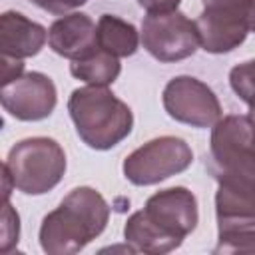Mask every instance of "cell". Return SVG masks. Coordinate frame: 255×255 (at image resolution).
I'll list each match as a JSON object with an SVG mask.
<instances>
[{
	"mask_svg": "<svg viewBox=\"0 0 255 255\" xmlns=\"http://www.w3.org/2000/svg\"><path fill=\"white\" fill-rule=\"evenodd\" d=\"M110 207L92 187L72 189L40 225V245L48 255H74L108 225Z\"/></svg>",
	"mask_w": 255,
	"mask_h": 255,
	"instance_id": "1",
	"label": "cell"
},
{
	"mask_svg": "<svg viewBox=\"0 0 255 255\" xmlns=\"http://www.w3.org/2000/svg\"><path fill=\"white\" fill-rule=\"evenodd\" d=\"M68 112L80 139L92 149H112L133 128L131 110L106 86L74 90L68 100Z\"/></svg>",
	"mask_w": 255,
	"mask_h": 255,
	"instance_id": "2",
	"label": "cell"
},
{
	"mask_svg": "<svg viewBox=\"0 0 255 255\" xmlns=\"http://www.w3.org/2000/svg\"><path fill=\"white\" fill-rule=\"evenodd\" d=\"M205 167L217 183L255 187V124L249 116H225L213 126Z\"/></svg>",
	"mask_w": 255,
	"mask_h": 255,
	"instance_id": "3",
	"label": "cell"
},
{
	"mask_svg": "<svg viewBox=\"0 0 255 255\" xmlns=\"http://www.w3.org/2000/svg\"><path fill=\"white\" fill-rule=\"evenodd\" d=\"M14 189L26 195H42L54 189L66 171V153L52 137H28L18 141L6 161Z\"/></svg>",
	"mask_w": 255,
	"mask_h": 255,
	"instance_id": "4",
	"label": "cell"
},
{
	"mask_svg": "<svg viewBox=\"0 0 255 255\" xmlns=\"http://www.w3.org/2000/svg\"><path fill=\"white\" fill-rule=\"evenodd\" d=\"M193 161L191 147L175 135L155 137L124 159V175L133 185H153L185 171Z\"/></svg>",
	"mask_w": 255,
	"mask_h": 255,
	"instance_id": "5",
	"label": "cell"
},
{
	"mask_svg": "<svg viewBox=\"0 0 255 255\" xmlns=\"http://www.w3.org/2000/svg\"><path fill=\"white\" fill-rule=\"evenodd\" d=\"M141 44L159 62H179L201 46L195 22L183 12H147L141 24Z\"/></svg>",
	"mask_w": 255,
	"mask_h": 255,
	"instance_id": "6",
	"label": "cell"
},
{
	"mask_svg": "<svg viewBox=\"0 0 255 255\" xmlns=\"http://www.w3.org/2000/svg\"><path fill=\"white\" fill-rule=\"evenodd\" d=\"M203 10L195 20L201 48L209 54L235 50L249 34V0H201Z\"/></svg>",
	"mask_w": 255,
	"mask_h": 255,
	"instance_id": "7",
	"label": "cell"
},
{
	"mask_svg": "<svg viewBox=\"0 0 255 255\" xmlns=\"http://www.w3.org/2000/svg\"><path fill=\"white\" fill-rule=\"evenodd\" d=\"M163 108L169 118L193 128H213L221 120V104L213 90L191 76H177L167 82Z\"/></svg>",
	"mask_w": 255,
	"mask_h": 255,
	"instance_id": "8",
	"label": "cell"
},
{
	"mask_svg": "<svg viewBox=\"0 0 255 255\" xmlns=\"http://www.w3.org/2000/svg\"><path fill=\"white\" fill-rule=\"evenodd\" d=\"M141 211L147 221L177 247L199 221L197 199L187 187H169L153 193Z\"/></svg>",
	"mask_w": 255,
	"mask_h": 255,
	"instance_id": "9",
	"label": "cell"
},
{
	"mask_svg": "<svg viewBox=\"0 0 255 255\" xmlns=\"http://www.w3.org/2000/svg\"><path fill=\"white\" fill-rule=\"evenodd\" d=\"M2 108L16 120L38 122L48 118L58 102L54 82L40 72H26L0 88Z\"/></svg>",
	"mask_w": 255,
	"mask_h": 255,
	"instance_id": "10",
	"label": "cell"
},
{
	"mask_svg": "<svg viewBox=\"0 0 255 255\" xmlns=\"http://www.w3.org/2000/svg\"><path fill=\"white\" fill-rule=\"evenodd\" d=\"M48 46L62 58H84L98 48L96 24L82 12L64 14L48 30Z\"/></svg>",
	"mask_w": 255,
	"mask_h": 255,
	"instance_id": "11",
	"label": "cell"
},
{
	"mask_svg": "<svg viewBox=\"0 0 255 255\" xmlns=\"http://www.w3.org/2000/svg\"><path fill=\"white\" fill-rule=\"evenodd\" d=\"M48 40V32L20 12H4L0 16V54L16 60L36 56Z\"/></svg>",
	"mask_w": 255,
	"mask_h": 255,
	"instance_id": "12",
	"label": "cell"
},
{
	"mask_svg": "<svg viewBox=\"0 0 255 255\" xmlns=\"http://www.w3.org/2000/svg\"><path fill=\"white\" fill-rule=\"evenodd\" d=\"M96 34H98V46L114 54L116 58H128L135 54L139 46V34L135 26L112 14L100 16L96 24Z\"/></svg>",
	"mask_w": 255,
	"mask_h": 255,
	"instance_id": "13",
	"label": "cell"
},
{
	"mask_svg": "<svg viewBox=\"0 0 255 255\" xmlns=\"http://www.w3.org/2000/svg\"><path fill=\"white\" fill-rule=\"evenodd\" d=\"M120 72H122L120 60L114 54L102 50L100 46L92 54L72 60L70 64V74L90 86H110L118 80Z\"/></svg>",
	"mask_w": 255,
	"mask_h": 255,
	"instance_id": "14",
	"label": "cell"
},
{
	"mask_svg": "<svg viewBox=\"0 0 255 255\" xmlns=\"http://www.w3.org/2000/svg\"><path fill=\"white\" fill-rule=\"evenodd\" d=\"M124 237L128 243L133 245L135 251H141V253L159 255V253H169V251L177 249V245L173 241H169L163 233H159L147 221L143 211H135L128 217L126 227H124Z\"/></svg>",
	"mask_w": 255,
	"mask_h": 255,
	"instance_id": "15",
	"label": "cell"
},
{
	"mask_svg": "<svg viewBox=\"0 0 255 255\" xmlns=\"http://www.w3.org/2000/svg\"><path fill=\"white\" fill-rule=\"evenodd\" d=\"M229 84L249 108H255V60L237 64L229 72Z\"/></svg>",
	"mask_w": 255,
	"mask_h": 255,
	"instance_id": "16",
	"label": "cell"
},
{
	"mask_svg": "<svg viewBox=\"0 0 255 255\" xmlns=\"http://www.w3.org/2000/svg\"><path fill=\"white\" fill-rule=\"evenodd\" d=\"M20 237V217L8 201L2 203V227H0V253H8L16 247Z\"/></svg>",
	"mask_w": 255,
	"mask_h": 255,
	"instance_id": "17",
	"label": "cell"
},
{
	"mask_svg": "<svg viewBox=\"0 0 255 255\" xmlns=\"http://www.w3.org/2000/svg\"><path fill=\"white\" fill-rule=\"evenodd\" d=\"M32 4H36L42 10H48L52 14H66L82 4H86L88 0H30Z\"/></svg>",
	"mask_w": 255,
	"mask_h": 255,
	"instance_id": "18",
	"label": "cell"
},
{
	"mask_svg": "<svg viewBox=\"0 0 255 255\" xmlns=\"http://www.w3.org/2000/svg\"><path fill=\"white\" fill-rule=\"evenodd\" d=\"M24 72V64L22 60L16 58H8V56H0V76H2V86L10 84L12 80H16L18 76H22Z\"/></svg>",
	"mask_w": 255,
	"mask_h": 255,
	"instance_id": "19",
	"label": "cell"
},
{
	"mask_svg": "<svg viewBox=\"0 0 255 255\" xmlns=\"http://www.w3.org/2000/svg\"><path fill=\"white\" fill-rule=\"evenodd\" d=\"M181 0H137V4L147 12H171L177 10Z\"/></svg>",
	"mask_w": 255,
	"mask_h": 255,
	"instance_id": "20",
	"label": "cell"
},
{
	"mask_svg": "<svg viewBox=\"0 0 255 255\" xmlns=\"http://www.w3.org/2000/svg\"><path fill=\"white\" fill-rule=\"evenodd\" d=\"M12 187H14V181L10 177V171L6 169V165H2V197H4V201H8Z\"/></svg>",
	"mask_w": 255,
	"mask_h": 255,
	"instance_id": "21",
	"label": "cell"
},
{
	"mask_svg": "<svg viewBox=\"0 0 255 255\" xmlns=\"http://www.w3.org/2000/svg\"><path fill=\"white\" fill-rule=\"evenodd\" d=\"M247 24H249V32H255V0H249V6H247Z\"/></svg>",
	"mask_w": 255,
	"mask_h": 255,
	"instance_id": "22",
	"label": "cell"
},
{
	"mask_svg": "<svg viewBox=\"0 0 255 255\" xmlns=\"http://www.w3.org/2000/svg\"><path fill=\"white\" fill-rule=\"evenodd\" d=\"M249 118H251V122L255 124V108H249V114H247Z\"/></svg>",
	"mask_w": 255,
	"mask_h": 255,
	"instance_id": "23",
	"label": "cell"
}]
</instances>
